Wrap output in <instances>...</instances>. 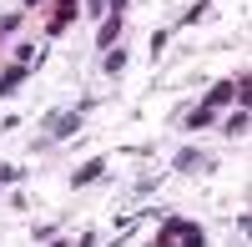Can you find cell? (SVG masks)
Here are the masks:
<instances>
[{
  "label": "cell",
  "instance_id": "ba28073f",
  "mask_svg": "<svg viewBox=\"0 0 252 247\" xmlns=\"http://www.w3.org/2000/svg\"><path fill=\"white\" fill-rule=\"evenodd\" d=\"M187 126H192V131H202V126H212V106H207V101H202V106H197L192 116H187Z\"/></svg>",
  "mask_w": 252,
  "mask_h": 247
},
{
  "label": "cell",
  "instance_id": "9c48e42d",
  "mask_svg": "<svg viewBox=\"0 0 252 247\" xmlns=\"http://www.w3.org/2000/svg\"><path fill=\"white\" fill-rule=\"evenodd\" d=\"M202 161H207L202 152H182V156H177V167H182V172H197V167H202Z\"/></svg>",
  "mask_w": 252,
  "mask_h": 247
},
{
  "label": "cell",
  "instance_id": "6da1fadb",
  "mask_svg": "<svg viewBox=\"0 0 252 247\" xmlns=\"http://www.w3.org/2000/svg\"><path fill=\"white\" fill-rule=\"evenodd\" d=\"M161 242H202V227H197V222H166V227H161Z\"/></svg>",
  "mask_w": 252,
  "mask_h": 247
},
{
  "label": "cell",
  "instance_id": "3957f363",
  "mask_svg": "<svg viewBox=\"0 0 252 247\" xmlns=\"http://www.w3.org/2000/svg\"><path fill=\"white\" fill-rule=\"evenodd\" d=\"M71 15H76V0H61V5H56V15H51V35H61V31H66V26H71Z\"/></svg>",
  "mask_w": 252,
  "mask_h": 247
},
{
  "label": "cell",
  "instance_id": "4fadbf2b",
  "mask_svg": "<svg viewBox=\"0 0 252 247\" xmlns=\"http://www.w3.org/2000/svg\"><path fill=\"white\" fill-rule=\"evenodd\" d=\"M26 5H46V0H26Z\"/></svg>",
  "mask_w": 252,
  "mask_h": 247
},
{
  "label": "cell",
  "instance_id": "5b68a950",
  "mask_svg": "<svg viewBox=\"0 0 252 247\" xmlns=\"http://www.w3.org/2000/svg\"><path fill=\"white\" fill-rule=\"evenodd\" d=\"M116 35H121V10L106 20V26H101V40H96V46H106V51H111V46H116Z\"/></svg>",
  "mask_w": 252,
  "mask_h": 247
},
{
  "label": "cell",
  "instance_id": "8fae6325",
  "mask_svg": "<svg viewBox=\"0 0 252 247\" xmlns=\"http://www.w3.org/2000/svg\"><path fill=\"white\" fill-rule=\"evenodd\" d=\"M121 66H126V51H106V71H111V76H116V71H121Z\"/></svg>",
  "mask_w": 252,
  "mask_h": 247
},
{
  "label": "cell",
  "instance_id": "30bf717a",
  "mask_svg": "<svg viewBox=\"0 0 252 247\" xmlns=\"http://www.w3.org/2000/svg\"><path fill=\"white\" fill-rule=\"evenodd\" d=\"M247 131V111H237V116H227V136H242Z\"/></svg>",
  "mask_w": 252,
  "mask_h": 247
},
{
  "label": "cell",
  "instance_id": "52a82bcc",
  "mask_svg": "<svg viewBox=\"0 0 252 247\" xmlns=\"http://www.w3.org/2000/svg\"><path fill=\"white\" fill-rule=\"evenodd\" d=\"M101 167H106V161H86V167H76V177H71V182H76V187H86V182H96V177H101Z\"/></svg>",
  "mask_w": 252,
  "mask_h": 247
},
{
  "label": "cell",
  "instance_id": "8992f818",
  "mask_svg": "<svg viewBox=\"0 0 252 247\" xmlns=\"http://www.w3.org/2000/svg\"><path fill=\"white\" fill-rule=\"evenodd\" d=\"M20 81H26V66H10L5 76H0V96H10V91H20Z\"/></svg>",
  "mask_w": 252,
  "mask_h": 247
},
{
  "label": "cell",
  "instance_id": "7a4b0ae2",
  "mask_svg": "<svg viewBox=\"0 0 252 247\" xmlns=\"http://www.w3.org/2000/svg\"><path fill=\"white\" fill-rule=\"evenodd\" d=\"M76 121H81V111H56V116L46 121V131H51V136H66V131H76Z\"/></svg>",
  "mask_w": 252,
  "mask_h": 247
},
{
  "label": "cell",
  "instance_id": "7c38bea8",
  "mask_svg": "<svg viewBox=\"0 0 252 247\" xmlns=\"http://www.w3.org/2000/svg\"><path fill=\"white\" fill-rule=\"evenodd\" d=\"M86 10H91V15H101V10H106V0H86Z\"/></svg>",
  "mask_w": 252,
  "mask_h": 247
},
{
  "label": "cell",
  "instance_id": "277c9868",
  "mask_svg": "<svg viewBox=\"0 0 252 247\" xmlns=\"http://www.w3.org/2000/svg\"><path fill=\"white\" fill-rule=\"evenodd\" d=\"M232 96H237V81H222V86H212V96H207V106L217 111V106H227Z\"/></svg>",
  "mask_w": 252,
  "mask_h": 247
}]
</instances>
